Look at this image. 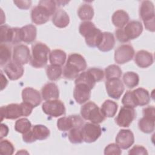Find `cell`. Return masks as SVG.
<instances>
[{"label": "cell", "mask_w": 155, "mask_h": 155, "mask_svg": "<svg viewBox=\"0 0 155 155\" xmlns=\"http://www.w3.org/2000/svg\"><path fill=\"white\" fill-rule=\"evenodd\" d=\"M136 117L134 108L124 106L121 107L115 120L116 124L121 127H128L130 125Z\"/></svg>", "instance_id": "30bf717a"}, {"label": "cell", "mask_w": 155, "mask_h": 155, "mask_svg": "<svg viewBox=\"0 0 155 155\" xmlns=\"http://www.w3.org/2000/svg\"><path fill=\"white\" fill-rule=\"evenodd\" d=\"M1 43L18 44L21 42L20 36V28L18 27L12 28L8 25H1L0 27Z\"/></svg>", "instance_id": "8992f818"}, {"label": "cell", "mask_w": 155, "mask_h": 155, "mask_svg": "<svg viewBox=\"0 0 155 155\" xmlns=\"http://www.w3.org/2000/svg\"><path fill=\"white\" fill-rule=\"evenodd\" d=\"M78 15L82 21H88L91 20L94 16L93 7L88 4H82L78 8Z\"/></svg>", "instance_id": "1f68e13d"}, {"label": "cell", "mask_w": 155, "mask_h": 155, "mask_svg": "<svg viewBox=\"0 0 155 155\" xmlns=\"http://www.w3.org/2000/svg\"><path fill=\"white\" fill-rule=\"evenodd\" d=\"M86 68L87 63L84 58L78 53H72L68 57L63 75L67 79H74L78 76L80 71L85 70Z\"/></svg>", "instance_id": "6da1fadb"}, {"label": "cell", "mask_w": 155, "mask_h": 155, "mask_svg": "<svg viewBox=\"0 0 155 155\" xmlns=\"http://www.w3.org/2000/svg\"><path fill=\"white\" fill-rule=\"evenodd\" d=\"M115 45V39L113 35L110 32H103L101 43L97 47L103 52H107L112 50Z\"/></svg>", "instance_id": "4316f807"}, {"label": "cell", "mask_w": 155, "mask_h": 155, "mask_svg": "<svg viewBox=\"0 0 155 155\" xmlns=\"http://www.w3.org/2000/svg\"><path fill=\"white\" fill-rule=\"evenodd\" d=\"M154 120L145 117L141 118L138 122V127L140 130L145 133H151L154 130Z\"/></svg>", "instance_id": "e575fe53"}, {"label": "cell", "mask_w": 155, "mask_h": 155, "mask_svg": "<svg viewBox=\"0 0 155 155\" xmlns=\"http://www.w3.org/2000/svg\"><path fill=\"white\" fill-rule=\"evenodd\" d=\"M22 112H23V116H29L33 110V108H34L33 106H31L30 104L27 103V102H22L20 104Z\"/></svg>", "instance_id": "c3c4849f"}, {"label": "cell", "mask_w": 155, "mask_h": 155, "mask_svg": "<svg viewBox=\"0 0 155 155\" xmlns=\"http://www.w3.org/2000/svg\"><path fill=\"white\" fill-rule=\"evenodd\" d=\"M50 48L45 44L36 42L31 47V56L30 64L35 68H42L44 67L48 61Z\"/></svg>", "instance_id": "7a4b0ae2"}, {"label": "cell", "mask_w": 155, "mask_h": 155, "mask_svg": "<svg viewBox=\"0 0 155 155\" xmlns=\"http://www.w3.org/2000/svg\"><path fill=\"white\" fill-rule=\"evenodd\" d=\"M41 95L42 99L45 101L58 99L59 96V90L54 83L49 82L42 88Z\"/></svg>", "instance_id": "7402d4cb"}, {"label": "cell", "mask_w": 155, "mask_h": 155, "mask_svg": "<svg viewBox=\"0 0 155 155\" xmlns=\"http://www.w3.org/2000/svg\"><path fill=\"white\" fill-rule=\"evenodd\" d=\"M46 74L50 81H56L59 79L62 73L61 66L50 64L46 67Z\"/></svg>", "instance_id": "836d02e7"}, {"label": "cell", "mask_w": 155, "mask_h": 155, "mask_svg": "<svg viewBox=\"0 0 155 155\" xmlns=\"http://www.w3.org/2000/svg\"><path fill=\"white\" fill-rule=\"evenodd\" d=\"M124 34L129 41L139 37L143 31V26L140 21H132L127 23L124 28H122Z\"/></svg>", "instance_id": "2e32d148"}, {"label": "cell", "mask_w": 155, "mask_h": 155, "mask_svg": "<svg viewBox=\"0 0 155 155\" xmlns=\"http://www.w3.org/2000/svg\"><path fill=\"white\" fill-rule=\"evenodd\" d=\"M1 90H2L4 88H5V87L7 86V84H8V81L7 80V79L5 78V77L4 76L2 72L1 71Z\"/></svg>", "instance_id": "816d5d0a"}, {"label": "cell", "mask_w": 155, "mask_h": 155, "mask_svg": "<svg viewBox=\"0 0 155 155\" xmlns=\"http://www.w3.org/2000/svg\"><path fill=\"white\" fill-rule=\"evenodd\" d=\"M68 139L70 142L72 143H81L83 140L81 127H76L69 130Z\"/></svg>", "instance_id": "74e56055"}, {"label": "cell", "mask_w": 155, "mask_h": 155, "mask_svg": "<svg viewBox=\"0 0 155 155\" xmlns=\"http://www.w3.org/2000/svg\"><path fill=\"white\" fill-rule=\"evenodd\" d=\"M136 106H144L150 101V96L148 90L143 88H138L132 91Z\"/></svg>", "instance_id": "d4e9b609"}, {"label": "cell", "mask_w": 155, "mask_h": 155, "mask_svg": "<svg viewBox=\"0 0 155 155\" xmlns=\"http://www.w3.org/2000/svg\"><path fill=\"white\" fill-rule=\"evenodd\" d=\"M15 148L13 145L8 140H2L0 142V153L3 155H12Z\"/></svg>", "instance_id": "ab89813d"}, {"label": "cell", "mask_w": 155, "mask_h": 155, "mask_svg": "<svg viewBox=\"0 0 155 155\" xmlns=\"http://www.w3.org/2000/svg\"><path fill=\"white\" fill-rule=\"evenodd\" d=\"M52 22L58 28H65L69 24L70 18L65 11L59 9L54 13L52 17Z\"/></svg>", "instance_id": "484cf974"}, {"label": "cell", "mask_w": 155, "mask_h": 155, "mask_svg": "<svg viewBox=\"0 0 155 155\" xmlns=\"http://www.w3.org/2000/svg\"><path fill=\"white\" fill-rule=\"evenodd\" d=\"M31 128V124L27 118H21L17 120L15 122V130L22 134H24L28 131Z\"/></svg>", "instance_id": "8d00e7d4"}, {"label": "cell", "mask_w": 155, "mask_h": 155, "mask_svg": "<svg viewBox=\"0 0 155 155\" xmlns=\"http://www.w3.org/2000/svg\"><path fill=\"white\" fill-rule=\"evenodd\" d=\"M1 120L4 119H15L20 116H23V112L21 105L17 104H11L1 108Z\"/></svg>", "instance_id": "9a60e30c"}, {"label": "cell", "mask_w": 155, "mask_h": 155, "mask_svg": "<svg viewBox=\"0 0 155 155\" xmlns=\"http://www.w3.org/2000/svg\"><path fill=\"white\" fill-rule=\"evenodd\" d=\"M116 143L122 149H128L134 142V137L130 130H120L116 137Z\"/></svg>", "instance_id": "e0dca14e"}, {"label": "cell", "mask_w": 155, "mask_h": 155, "mask_svg": "<svg viewBox=\"0 0 155 155\" xmlns=\"http://www.w3.org/2000/svg\"><path fill=\"white\" fill-rule=\"evenodd\" d=\"M139 13L145 28L150 31L154 32L155 30V13L153 2L150 1H142L140 6Z\"/></svg>", "instance_id": "3957f363"}, {"label": "cell", "mask_w": 155, "mask_h": 155, "mask_svg": "<svg viewBox=\"0 0 155 155\" xmlns=\"http://www.w3.org/2000/svg\"><path fill=\"white\" fill-rule=\"evenodd\" d=\"M11 50L8 46L5 44H1L0 45V64L3 66L7 64L10 61Z\"/></svg>", "instance_id": "f35d334b"}, {"label": "cell", "mask_w": 155, "mask_h": 155, "mask_svg": "<svg viewBox=\"0 0 155 155\" xmlns=\"http://www.w3.org/2000/svg\"><path fill=\"white\" fill-rule=\"evenodd\" d=\"M66 53L63 50L56 49L52 50L49 54L50 62L52 65L62 66L64 64L66 60Z\"/></svg>", "instance_id": "f1b7e54d"}, {"label": "cell", "mask_w": 155, "mask_h": 155, "mask_svg": "<svg viewBox=\"0 0 155 155\" xmlns=\"http://www.w3.org/2000/svg\"><path fill=\"white\" fill-rule=\"evenodd\" d=\"M83 140L87 143H92L97 140L102 134V129L97 124L87 123L81 127Z\"/></svg>", "instance_id": "ba28073f"}, {"label": "cell", "mask_w": 155, "mask_h": 155, "mask_svg": "<svg viewBox=\"0 0 155 155\" xmlns=\"http://www.w3.org/2000/svg\"><path fill=\"white\" fill-rule=\"evenodd\" d=\"M105 87L108 95L115 99L120 98L124 91V87L119 78L107 80Z\"/></svg>", "instance_id": "4fadbf2b"}, {"label": "cell", "mask_w": 155, "mask_h": 155, "mask_svg": "<svg viewBox=\"0 0 155 155\" xmlns=\"http://www.w3.org/2000/svg\"><path fill=\"white\" fill-rule=\"evenodd\" d=\"M74 82L75 84L79 83L84 84L91 89H93L96 83V81L92 74L87 70V71H84L79 74L76 78Z\"/></svg>", "instance_id": "4dcf8cb0"}, {"label": "cell", "mask_w": 155, "mask_h": 155, "mask_svg": "<svg viewBox=\"0 0 155 155\" xmlns=\"http://www.w3.org/2000/svg\"><path fill=\"white\" fill-rule=\"evenodd\" d=\"M117 110V104L111 100H106L102 105L101 111L105 117H113Z\"/></svg>", "instance_id": "f546056e"}, {"label": "cell", "mask_w": 155, "mask_h": 155, "mask_svg": "<svg viewBox=\"0 0 155 155\" xmlns=\"http://www.w3.org/2000/svg\"><path fill=\"white\" fill-rule=\"evenodd\" d=\"M4 72L12 81H16L21 78L24 74V68L21 64L15 61H10L4 68Z\"/></svg>", "instance_id": "ffe728a7"}, {"label": "cell", "mask_w": 155, "mask_h": 155, "mask_svg": "<svg viewBox=\"0 0 155 155\" xmlns=\"http://www.w3.org/2000/svg\"><path fill=\"white\" fill-rule=\"evenodd\" d=\"M30 52L28 47L23 44L16 45L13 50V61L23 65L30 61Z\"/></svg>", "instance_id": "5bb4252c"}, {"label": "cell", "mask_w": 155, "mask_h": 155, "mask_svg": "<svg viewBox=\"0 0 155 155\" xmlns=\"http://www.w3.org/2000/svg\"><path fill=\"white\" fill-rule=\"evenodd\" d=\"M42 109L44 113L57 117L65 114V108L64 103L58 99L46 101L42 105Z\"/></svg>", "instance_id": "52a82bcc"}, {"label": "cell", "mask_w": 155, "mask_h": 155, "mask_svg": "<svg viewBox=\"0 0 155 155\" xmlns=\"http://www.w3.org/2000/svg\"><path fill=\"white\" fill-rule=\"evenodd\" d=\"M105 74L107 80L119 78L122 75V70L119 66L115 64H112L105 68Z\"/></svg>", "instance_id": "d590c367"}, {"label": "cell", "mask_w": 155, "mask_h": 155, "mask_svg": "<svg viewBox=\"0 0 155 155\" xmlns=\"http://www.w3.org/2000/svg\"><path fill=\"white\" fill-rule=\"evenodd\" d=\"M37 35L36 27L32 24H28L20 28L21 40L25 43L30 44L33 42Z\"/></svg>", "instance_id": "cb8c5ba5"}, {"label": "cell", "mask_w": 155, "mask_h": 155, "mask_svg": "<svg viewBox=\"0 0 155 155\" xmlns=\"http://www.w3.org/2000/svg\"><path fill=\"white\" fill-rule=\"evenodd\" d=\"M91 88L82 83L75 84L73 97L77 103L82 104L87 102L91 96Z\"/></svg>", "instance_id": "ac0fdd59"}, {"label": "cell", "mask_w": 155, "mask_h": 155, "mask_svg": "<svg viewBox=\"0 0 155 155\" xmlns=\"http://www.w3.org/2000/svg\"><path fill=\"white\" fill-rule=\"evenodd\" d=\"M83 125L82 119L77 115L62 117L57 121L58 128L63 131H69L76 127H82Z\"/></svg>", "instance_id": "9c48e42d"}, {"label": "cell", "mask_w": 155, "mask_h": 155, "mask_svg": "<svg viewBox=\"0 0 155 155\" xmlns=\"http://www.w3.org/2000/svg\"><path fill=\"white\" fill-rule=\"evenodd\" d=\"M134 50L128 44L119 46L114 52V61L119 64H124L130 61L134 57Z\"/></svg>", "instance_id": "8fae6325"}, {"label": "cell", "mask_w": 155, "mask_h": 155, "mask_svg": "<svg viewBox=\"0 0 155 155\" xmlns=\"http://www.w3.org/2000/svg\"><path fill=\"white\" fill-rule=\"evenodd\" d=\"M134 61L138 67L147 68L153 63V57L151 53L145 50H140L136 53Z\"/></svg>", "instance_id": "603a6c76"}, {"label": "cell", "mask_w": 155, "mask_h": 155, "mask_svg": "<svg viewBox=\"0 0 155 155\" xmlns=\"http://www.w3.org/2000/svg\"><path fill=\"white\" fill-rule=\"evenodd\" d=\"M122 153L120 148L116 143L108 144L104 150V154L105 155H120Z\"/></svg>", "instance_id": "60d3db41"}, {"label": "cell", "mask_w": 155, "mask_h": 155, "mask_svg": "<svg viewBox=\"0 0 155 155\" xmlns=\"http://www.w3.org/2000/svg\"><path fill=\"white\" fill-rule=\"evenodd\" d=\"M112 22L114 26L122 28L128 23L130 18L128 14L123 10L116 11L112 16Z\"/></svg>", "instance_id": "83f0119b"}, {"label": "cell", "mask_w": 155, "mask_h": 155, "mask_svg": "<svg viewBox=\"0 0 155 155\" xmlns=\"http://www.w3.org/2000/svg\"><path fill=\"white\" fill-rule=\"evenodd\" d=\"M39 4L43 5L50 12V15H54L55 13L56 10V2L54 1H51V0H43V1H40L39 2Z\"/></svg>", "instance_id": "7bdbcfd3"}, {"label": "cell", "mask_w": 155, "mask_h": 155, "mask_svg": "<svg viewBox=\"0 0 155 155\" xmlns=\"http://www.w3.org/2000/svg\"><path fill=\"white\" fill-rule=\"evenodd\" d=\"M123 81L128 88H133L139 84V77L135 72L128 71L124 74Z\"/></svg>", "instance_id": "d6a6232c"}, {"label": "cell", "mask_w": 155, "mask_h": 155, "mask_svg": "<svg viewBox=\"0 0 155 155\" xmlns=\"http://www.w3.org/2000/svg\"><path fill=\"white\" fill-rule=\"evenodd\" d=\"M85 39V42L87 45L90 47H97L101 42L102 38V32L94 26L84 36Z\"/></svg>", "instance_id": "44dd1931"}, {"label": "cell", "mask_w": 155, "mask_h": 155, "mask_svg": "<svg viewBox=\"0 0 155 155\" xmlns=\"http://www.w3.org/2000/svg\"><path fill=\"white\" fill-rule=\"evenodd\" d=\"M8 133V127L4 124H1V139H2L4 137H5Z\"/></svg>", "instance_id": "f907efd6"}, {"label": "cell", "mask_w": 155, "mask_h": 155, "mask_svg": "<svg viewBox=\"0 0 155 155\" xmlns=\"http://www.w3.org/2000/svg\"><path fill=\"white\" fill-rule=\"evenodd\" d=\"M122 103L124 106L126 107H130L132 108H134L136 107L134 102L132 91H127L125 93L122 99Z\"/></svg>", "instance_id": "b9f144b4"}, {"label": "cell", "mask_w": 155, "mask_h": 155, "mask_svg": "<svg viewBox=\"0 0 155 155\" xmlns=\"http://www.w3.org/2000/svg\"><path fill=\"white\" fill-rule=\"evenodd\" d=\"M51 16L49 11L42 4L38 3V5L33 7L31 12V19L32 22L38 25H41L48 21Z\"/></svg>", "instance_id": "7c38bea8"}, {"label": "cell", "mask_w": 155, "mask_h": 155, "mask_svg": "<svg viewBox=\"0 0 155 155\" xmlns=\"http://www.w3.org/2000/svg\"><path fill=\"white\" fill-rule=\"evenodd\" d=\"M94 78L96 82L102 80L104 76V73L102 70L98 68H91L88 70Z\"/></svg>", "instance_id": "f6af8a7d"}, {"label": "cell", "mask_w": 155, "mask_h": 155, "mask_svg": "<svg viewBox=\"0 0 155 155\" xmlns=\"http://www.w3.org/2000/svg\"><path fill=\"white\" fill-rule=\"evenodd\" d=\"M13 2L18 8L24 10L29 8L31 4V1H14Z\"/></svg>", "instance_id": "681fc988"}, {"label": "cell", "mask_w": 155, "mask_h": 155, "mask_svg": "<svg viewBox=\"0 0 155 155\" xmlns=\"http://www.w3.org/2000/svg\"><path fill=\"white\" fill-rule=\"evenodd\" d=\"M22 98L24 102L36 107L41 102V96L39 92L31 87L25 88L22 91Z\"/></svg>", "instance_id": "d6986e66"}, {"label": "cell", "mask_w": 155, "mask_h": 155, "mask_svg": "<svg viewBox=\"0 0 155 155\" xmlns=\"http://www.w3.org/2000/svg\"><path fill=\"white\" fill-rule=\"evenodd\" d=\"M81 114L84 119L97 124L102 122L105 117L101 108L93 102H88L84 104L81 108Z\"/></svg>", "instance_id": "277c9868"}, {"label": "cell", "mask_w": 155, "mask_h": 155, "mask_svg": "<svg viewBox=\"0 0 155 155\" xmlns=\"http://www.w3.org/2000/svg\"><path fill=\"white\" fill-rule=\"evenodd\" d=\"M143 117L155 120V108L153 106H148L143 110Z\"/></svg>", "instance_id": "7dc6e473"}, {"label": "cell", "mask_w": 155, "mask_h": 155, "mask_svg": "<svg viewBox=\"0 0 155 155\" xmlns=\"http://www.w3.org/2000/svg\"><path fill=\"white\" fill-rule=\"evenodd\" d=\"M129 154L135 155V154H148V152L147 151V149L140 145H136L134 146L128 152Z\"/></svg>", "instance_id": "bcb514c9"}, {"label": "cell", "mask_w": 155, "mask_h": 155, "mask_svg": "<svg viewBox=\"0 0 155 155\" xmlns=\"http://www.w3.org/2000/svg\"><path fill=\"white\" fill-rule=\"evenodd\" d=\"M50 130L43 125H35L32 129L23 134V140L26 143H32L36 140L46 139L50 136Z\"/></svg>", "instance_id": "5b68a950"}, {"label": "cell", "mask_w": 155, "mask_h": 155, "mask_svg": "<svg viewBox=\"0 0 155 155\" xmlns=\"http://www.w3.org/2000/svg\"><path fill=\"white\" fill-rule=\"evenodd\" d=\"M94 26H95L94 24L90 21H84L82 22L79 25V33L82 36H84L87 33V32L89 30H90L91 28L94 27Z\"/></svg>", "instance_id": "ee69618b"}]
</instances>
